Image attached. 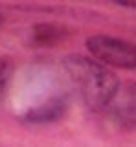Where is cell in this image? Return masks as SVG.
I'll list each match as a JSON object with an SVG mask.
<instances>
[{"label":"cell","mask_w":136,"mask_h":147,"mask_svg":"<svg viewBox=\"0 0 136 147\" xmlns=\"http://www.w3.org/2000/svg\"><path fill=\"white\" fill-rule=\"evenodd\" d=\"M59 114H61V105L57 101H50V103H44L39 109L31 110L28 114V119H31V121H48V119H55Z\"/></svg>","instance_id":"4"},{"label":"cell","mask_w":136,"mask_h":147,"mask_svg":"<svg viewBox=\"0 0 136 147\" xmlns=\"http://www.w3.org/2000/svg\"><path fill=\"white\" fill-rule=\"evenodd\" d=\"M0 24H2V15H0Z\"/></svg>","instance_id":"5"},{"label":"cell","mask_w":136,"mask_h":147,"mask_svg":"<svg viewBox=\"0 0 136 147\" xmlns=\"http://www.w3.org/2000/svg\"><path fill=\"white\" fill-rule=\"evenodd\" d=\"M72 81L77 85L85 103L92 110H105L114 98L120 81L103 64L87 57H68L65 63Z\"/></svg>","instance_id":"1"},{"label":"cell","mask_w":136,"mask_h":147,"mask_svg":"<svg viewBox=\"0 0 136 147\" xmlns=\"http://www.w3.org/2000/svg\"><path fill=\"white\" fill-rule=\"evenodd\" d=\"M121 129L136 127V81L120 83L114 98L105 109Z\"/></svg>","instance_id":"3"},{"label":"cell","mask_w":136,"mask_h":147,"mask_svg":"<svg viewBox=\"0 0 136 147\" xmlns=\"http://www.w3.org/2000/svg\"><path fill=\"white\" fill-rule=\"evenodd\" d=\"M88 52L99 63L116 68H136V44L108 35H92L87 39Z\"/></svg>","instance_id":"2"}]
</instances>
